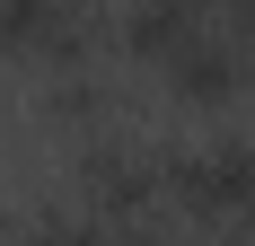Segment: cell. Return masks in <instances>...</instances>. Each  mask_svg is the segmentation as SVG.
I'll return each mask as SVG.
<instances>
[{
  "mask_svg": "<svg viewBox=\"0 0 255 246\" xmlns=\"http://www.w3.org/2000/svg\"><path fill=\"white\" fill-rule=\"evenodd\" d=\"M167 202L211 238H255V141L167 149Z\"/></svg>",
  "mask_w": 255,
  "mask_h": 246,
  "instance_id": "cell-1",
  "label": "cell"
},
{
  "mask_svg": "<svg viewBox=\"0 0 255 246\" xmlns=\"http://www.w3.org/2000/svg\"><path fill=\"white\" fill-rule=\"evenodd\" d=\"M71 185H79V211L141 220L150 202H167V158L150 141H124V132H88L79 158H71Z\"/></svg>",
  "mask_w": 255,
  "mask_h": 246,
  "instance_id": "cell-2",
  "label": "cell"
},
{
  "mask_svg": "<svg viewBox=\"0 0 255 246\" xmlns=\"http://www.w3.org/2000/svg\"><path fill=\"white\" fill-rule=\"evenodd\" d=\"M158 79H167V97H176V106H194V115H220V106H238V97L255 88V53L238 44L229 26H220V35L203 26V35H194V44H185Z\"/></svg>",
  "mask_w": 255,
  "mask_h": 246,
  "instance_id": "cell-3",
  "label": "cell"
},
{
  "mask_svg": "<svg viewBox=\"0 0 255 246\" xmlns=\"http://www.w3.org/2000/svg\"><path fill=\"white\" fill-rule=\"evenodd\" d=\"M194 35H203V9H194V0H132L124 9V53L150 62V71H167Z\"/></svg>",
  "mask_w": 255,
  "mask_h": 246,
  "instance_id": "cell-4",
  "label": "cell"
},
{
  "mask_svg": "<svg viewBox=\"0 0 255 246\" xmlns=\"http://www.w3.org/2000/svg\"><path fill=\"white\" fill-rule=\"evenodd\" d=\"M44 115L62 123V132H106V115H115V88L97 79V62H79V71H62V79H53Z\"/></svg>",
  "mask_w": 255,
  "mask_h": 246,
  "instance_id": "cell-5",
  "label": "cell"
}]
</instances>
